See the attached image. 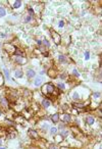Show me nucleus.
Wrapping results in <instances>:
<instances>
[{"mask_svg":"<svg viewBox=\"0 0 102 149\" xmlns=\"http://www.w3.org/2000/svg\"><path fill=\"white\" fill-rule=\"evenodd\" d=\"M3 143H4V140H3V138L0 136V146H3Z\"/></svg>","mask_w":102,"mask_h":149,"instance_id":"e433bc0d","label":"nucleus"},{"mask_svg":"<svg viewBox=\"0 0 102 149\" xmlns=\"http://www.w3.org/2000/svg\"><path fill=\"white\" fill-rule=\"evenodd\" d=\"M42 46L46 49V50H49V49H50L51 44H50V42H49V40L47 39V38H43V39H42Z\"/></svg>","mask_w":102,"mask_h":149,"instance_id":"a878e982","label":"nucleus"},{"mask_svg":"<svg viewBox=\"0 0 102 149\" xmlns=\"http://www.w3.org/2000/svg\"><path fill=\"white\" fill-rule=\"evenodd\" d=\"M6 37H7V34H6V33H0V38L4 39V38H6Z\"/></svg>","mask_w":102,"mask_h":149,"instance_id":"c9c22d12","label":"nucleus"},{"mask_svg":"<svg viewBox=\"0 0 102 149\" xmlns=\"http://www.w3.org/2000/svg\"><path fill=\"white\" fill-rule=\"evenodd\" d=\"M73 79H80L81 77V74L80 72L78 71V69H76V68H74L73 70H72V73H71V76Z\"/></svg>","mask_w":102,"mask_h":149,"instance_id":"393cba45","label":"nucleus"},{"mask_svg":"<svg viewBox=\"0 0 102 149\" xmlns=\"http://www.w3.org/2000/svg\"><path fill=\"white\" fill-rule=\"evenodd\" d=\"M12 55H15V56H26V52H25L24 49H22L21 47L15 45V51H13Z\"/></svg>","mask_w":102,"mask_h":149,"instance_id":"dca6fc26","label":"nucleus"},{"mask_svg":"<svg viewBox=\"0 0 102 149\" xmlns=\"http://www.w3.org/2000/svg\"><path fill=\"white\" fill-rule=\"evenodd\" d=\"M49 134L52 136V137H54L55 135L58 134V129L54 126V127H50V129H49Z\"/></svg>","mask_w":102,"mask_h":149,"instance_id":"cd10ccee","label":"nucleus"},{"mask_svg":"<svg viewBox=\"0 0 102 149\" xmlns=\"http://www.w3.org/2000/svg\"><path fill=\"white\" fill-rule=\"evenodd\" d=\"M13 75H15V79H23L25 76V72L21 68H15L13 69Z\"/></svg>","mask_w":102,"mask_h":149,"instance_id":"ddd939ff","label":"nucleus"},{"mask_svg":"<svg viewBox=\"0 0 102 149\" xmlns=\"http://www.w3.org/2000/svg\"><path fill=\"white\" fill-rule=\"evenodd\" d=\"M23 97L26 99H32L33 98V92L30 89H24L23 90Z\"/></svg>","mask_w":102,"mask_h":149,"instance_id":"aec40b11","label":"nucleus"},{"mask_svg":"<svg viewBox=\"0 0 102 149\" xmlns=\"http://www.w3.org/2000/svg\"><path fill=\"white\" fill-rule=\"evenodd\" d=\"M37 73L36 71H35L33 68H29V69H27V71L25 72V76H26V78L28 79V80H32V79H34L35 77H36Z\"/></svg>","mask_w":102,"mask_h":149,"instance_id":"9d476101","label":"nucleus"},{"mask_svg":"<svg viewBox=\"0 0 102 149\" xmlns=\"http://www.w3.org/2000/svg\"><path fill=\"white\" fill-rule=\"evenodd\" d=\"M46 75L51 79H56L57 78V75H58L57 74V69H55L54 66H51V68H49L46 71Z\"/></svg>","mask_w":102,"mask_h":149,"instance_id":"9b49d317","label":"nucleus"},{"mask_svg":"<svg viewBox=\"0 0 102 149\" xmlns=\"http://www.w3.org/2000/svg\"><path fill=\"white\" fill-rule=\"evenodd\" d=\"M41 94L43 97H51V96H53V93L55 91V84L52 83V82H47L45 83L44 85H42L41 87Z\"/></svg>","mask_w":102,"mask_h":149,"instance_id":"f257e3e1","label":"nucleus"},{"mask_svg":"<svg viewBox=\"0 0 102 149\" xmlns=\"http://www.w3.org/2000/svg\"><path fill=\"white\" fill-rule=\"evenodd\" d=\"M2 76H3V78H4L5 82H6V81H7V82H10V81H11V78H10V72L7 68H4V69L2 70Z\"/></svg>","mask_w":102,"mask_h":149,"instance_id":"f3484780","label":"nucleus"},{"mask_svg":"<svg viewBox=\"0 0 102 149\" xmlns=\"http://www.w3.org/2000/svg\"><path fill=\"white\" fill-rule=\"evenodd\" d=\"M84 58H85L86 61H88L90 59V51L89 50H85V52H84Z\"/></svg>","mask_w":102,"mask_h":149,"instance_id":"473e14b6","label":"nucleus"},{"mask_svg":"<svg viewBox=\"0 0 102 149\" xmlns=\"http://www.w3.org/2000/svg\"><path fill=\"white\" fill-rule=\"evenodd\" d=\"M58 135L60 136L61 138H62L63 141H64L66 138L70 137V135H71V131H70V129H68V128H66V129H64V130L58 131Z\"/></svg>","mask_w":102,"mask_h":149,"instance_id":"2eb2a0df","label":"nucleus"},{"mask_svg":"<svg viewBox=\"0 0 102 149\" xmlns=\"http://www.w3.org/2000/svg\"><path fill=\"white\" fill-rule=\"evenodd\" d=\"M57 78H59L62 82H64V81H68V79L70 78V75H68L66 71H63L57 75Z\"/></svg>","mask_w":102,"mask_h":149,"instance_id":"412c9836","label":"nucleus"},{"mask_svg":"<svg viewBox=\"0 0 102 149\" xmlns=\"http://www.w3.org/2000/svg\"><path fill=\"white\" fill-rule=\"evenodd\" d=\"M64 27H66V22H64V20H59L58 28H59V29H63Z\"/></svg>","mask_w":102,"mask_h":149,"instance_id":"72a5a7b5","label":"nucleus"},{"mask_svg":"<svg viewBox=\"0 0 102 149\" xmlns=\"http://www.w3.org/2000/svg\"><path fill=\"white\" fill-rule=\"evenodd\" d=\"M8 2H9L12 9H19L23 6L22 0H13V1H8Z\"/></svg>","mask_w":102,"mask_h":149,"instance_id":"4468645a","label":"nucleus"},{"mask_svg":"<svg viewBox=\"0 0 102 149\" xmlns=\"http://www.w3.org/2000/svg\"><path fill=\"white\" fill-rule=\"evenodd\" d=\"M0 108H1L5 113H6L7 110H11L10 102L6 96H1V97H0Z\"/></svg>","mask_w":102,"mask_h":149,"instance_id":"7ed1b4c3","label":"nucleus"},{"mask_svg":"<svg viewBox=\"0 0 102 149\" xmlns=\"http://www.w3.org/2000/svg\"><path fill=\"white\" fill-rule=\"evenodd\" d=\"M59 109H60L62 113H68V110L71 109V105L66 102H63L59 105Z\"/></svg>","mask_w":102,"mask_h":149,"instance_id":"b1692460","label":"nucleus"},{"mask_svg":"<svg viewBox=\"0 0 102 149\" xmlns=\"http://www.w3.org/2000/svg\"><path fill=\"white\" fill-rule=\"evenodd\" d=\"M3 113H4V111H3V110L1 109V108H0V120H1V119H2V115H3Z\"/></svg>","mask_w":102,"mask_h":149,"instance_id":"58836bf2","label":"nucleus"},{"mask_svg":"<svg viewBox=\"0 0 102 149\" xmlns=\"http://www.w3.org/2000/svg\"><path fill=\"white\" fill-rule=\"evenodd\" d=\"M74 115L70 113H60V122L66 124V125H71L73 124Z\"/></svg>","mask_w":102,"mask_h":149,"instance_id":"20e7f679","label":"nucleus"},{"mask_svg":"<svg viewBox=\"0 0 102 149\" xmlns=\"http://www.w3.org/2000/svg\"><path fill=\"white\" fill-rule=\"evenodd\" d=\"M55 88L63 93L66 90V84L64 83V82H58V83L55 84Z\"/></svg>","mask_w":102,"mask_h":149,"instance_id":"6ab92c4d","label":"nucleus"},{"mask_svg":"<svg viewBox=\"0 0 102 149\" xmlns=\"http://www.w3.org/2000/svg\"><path fill=\"white\" fill-rule=\"evenodd\" d=\"M11 61L15 66H26L28 64V58L26 56H15V55H11Z\"/></svg>","mask_w":102,"mask_h":149,"instance_id":"f03ea898","label":"nucleus"},{"mask_svg":"<svg viewBox=\"0 0 102 149\" xmlns=\"http://www.w3.org/2000/svg\"><path fill=\"white\" fill-rule=\"evenodd\" d=\"M57 129H58V131H61V130H64V129H66L68 128V125H66V124H63V123H61V122H59L58 124H57Z\"/></svg>","mask_w":102,"mask_h":149,"instance_id":"2f4dec72","label":"nucleus"},{"mask_svg":"<svg viewBox=\"0 0 102 149\" xmlns=\"http://www.w3.org/2000/svg\"><path fill=\"white\" fill-rule=\"evenodd\" d=\"M7 15V9L4 6H0V17H4Z\"/></svg>","mask_w":102,"mask_h":149,"instance_id":"c756f323","label":"nucleus"},{"mask_svg":"<svg viewBox=\"0 0 102 149\" xmlns=\"http://www.w3.org/2000/svg\"><path fill=\"white\" fill-rule=\"evenodd\" d=\"M91 96H92V98H94V99H100V98H101V92H100V91H94V92H92Z\"/></svg>","mask_w":102,"mask_h":149,"instance_id":"7c9ffc66","label":"nucleus"},{"mask_svg":"<svg viewBox=\"0 0 102 149\" xmlns=\"http://www.w3.org/2000/svg\"><path fill=\"white\" fill-rule=\"evenodd\" d=\"M99 149H101V145H100V146H99Z\"/></svg>","mask_w":102,"mask_h":149,"instance_id":"a19ab883","label":"nucleus"},{"mask_svg":"<svg viewBox=\"0 0 102 149\" xmlns=\"http://www.w3.org/2000/svg\"><path fill=\"white\" fill-rule=\"evenodd\" d=\"M47 149H59V146L58 144H56L55 142H50L47 145Z\"/></svg>","mask_w":102,"mask_h":149,"instance_id":"c85d7f7f","label":"nucleus"},{"mask_svg":"<svg viewBox=\"0 0 102 149\" xmlns=\"http://www.w3.org/2000/svg\"><path fill=\"white\" fill-rule=\"evenodd\" d=\"M35 80H34V86L37 87V88H40L42 86V83H43V77L42 76H38V77H35Z\"/></svg>","mask_w":102,"mask_h":149,"instance_id":"a211bd4d","label":"nucleus"},{"mask_svg":"<svg viewBox=\"0 0 102 149\" xmlns=\"http://www.w3.org/2000/svg\"><path fill=\"white\" fill-rule=\"evenodd\" d=\"M84 122H85L86 126L92 127L95 123H96V117L91 115V113H88V115H86L85 117H84Z\"/></svg>","mask_w":102,"mask_h":149,"instance_id":"423d86ee","label":"nucleus"},{"mask_svg":"<svg viewBox=\"0 0 102 149\" xmlns=\"http://www.w3.org/2000/svg\"><path fill=\"white\" fill-rule=\"evenodd\" d=\"M26 12H27V15H30V17H35V15H36V12H35V9L32 6H28L27 7V10H26Z\"/></svg>","mask_w":102,"mask_h":149,"instance_id":"bb28decb","label":"nucleus"},{"mask_svg":"<svg viewBox=\"0 0 102 149\" xmlns=\"http://www.w3.org/2000/svg\"><path fill=\"white\" fill-rule=\"evenodd\" d=\"M40 106L43 108L44 110H47L51 106V101L49 98L47 97H42L41 101H40Z\"/></svg>","mask_w":102,"mask_h":149,"instance_id":"1a4fd4ad","label":"nucleus"},{"mask_svg":"<svg viewBox=\"0 0 102 149\" xmlns=\"http://www.w3.org/2000/svg\"><path fill=\"white\" fill-rule=\"evenodd\" d=\"M50 122L54 125H57L60 122V113H54L50 115Z\"/></svg>","mask_w":102,"mask_h":149,"instance_id":"f8f14e48","label":"nucleus"},{"mask_svg":"<svg viewBox=\"0 0 102 149\" xmlns=\"http://www.w3.org/2000/svg\"><path fill=\"white\" fill-rule=\"evenodd\" d=\"M57 62L61 66H66L70 64V58L66 53H60L57 56Z\"/></svg>","mask_w":102,"mask_h":149,"instance_id":"0eeeda50","label":"nucleus"},{"mask_svg":"<svg viewBox=\"0 0 102 149\" xmlns=\"http://www.w3.org/2000/svg\"><path fill=\"white\" fill-rule=\"evenodd\" d=\"M59 149H74V148H72V147H70V146H61V147H59Z\"/></svg>","mask_w":102,"mask_h":149,"instance_id":"4c0bfd02","label":"nucleus"},{"mask_svg":"<svg viewBox=\"0 0 102 149\" xmlns=\"http://www.w3.org/2000/svg\"><path fill=\"white\" fill-rule=\"evenodd\" d=\"M28 136L31 140H40V134L36 129H29L28 130Z\"/></svg>","mask_w":102,"mask_h":149,"instance_id":"6e6552de","label":"nucleus"},{"mask_svg":"<svg viewBox=\"0 0 102 149\" xmlns=\"http://www.w3.org/2000/svg\"><path fill=\"white\" fill-rule=\"evenodd\" d=\"M36 46H37V48L42 46V40H40V39L37 40V41H36Z\"/></svg>","mask_w":102,"mask_h":149,"instance_id":"f704fd0d","label":"nucleus"},{"mask_svg":"<svg viewBox=\"0 0 102 149\" xmlns=\"http://www.w3.org/2000/svg\"><path fill=\"white\" fill-rule=\"evenodd\" d=\"M34 20H35V17H30V15H28L27 13H26V15L23 17V23H24V24H26V25L32 24V23L34 22Z\"/></svg>","mask_w":102,"mask_h":149,"instance_id":"4be33fe9","label":"nucleus"},{"mask_svg":"<svg viewBox=\"0 0 102 149\" xmlns=\"http://www.w3.org/2000/svg\"><path fill=\"white\" fill-rule=\"evenodd\" d=\"M49 32H50V36L51 38L53 39V42L55 43V45H58L59 46V45L61 44V41H62V37L56 32V31H54V30L52 29L49 30Z\"/></svg>","mask_w":102,"mask_h":149,"instance_id":"39448f33","label":"nucleus"},{"mask_svg":"<svg viewBox=\"0 0 102 149\" xmlns=\"http://www.w3.org/2000/svg\"><path fill=\"white\" fill-rule=\"evenodd\" d=\"M0 149H7L6 147H4V146H0Z\"/></svg>","mask_w":102,"mask_h":149,"instance_id":"ea45409f","label":"nucleus"},{"mask_svg":"<svg viewBox=\"0 0 102 149\" xmlns=\"http://www.w3.org/2000/svg\"><path fill=\"white\" fill-rule=\"evenodd\" d=\"M39 129H40V131H42V132H47V131L50 129V125H49L47 122H44L39 125Z\"/></svg>","mask_w":102,"mask_h":149,"instance_id":"5701e85b","label":"nucleus"}]
</instances>
